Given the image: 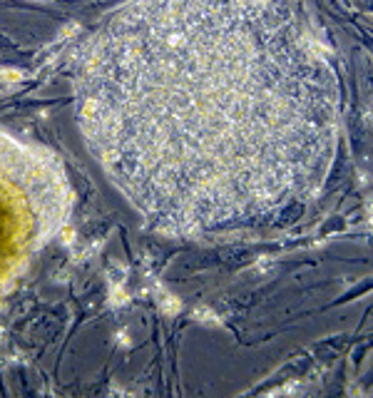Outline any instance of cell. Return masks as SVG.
<instances>
[{
	"instance_id": "obj_1",
	"label": "cell",
	"mask_w": 373,
	"mask_h": 398,
	"mask_svg": "<svg viewBox=\"0 0 373 398\" xmlns=\"http://www.w3.org/2000/svg\"><path fill=\"white\" fill-rule=\"evenodd\" d=\"M75 115L154 232L207 239L319 194L339 83L299 0H127L77 57Z\"/></svg>"
}]
</instances>
